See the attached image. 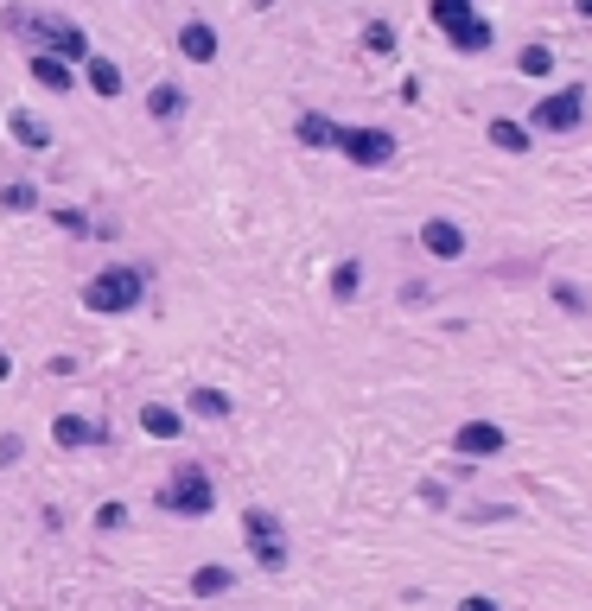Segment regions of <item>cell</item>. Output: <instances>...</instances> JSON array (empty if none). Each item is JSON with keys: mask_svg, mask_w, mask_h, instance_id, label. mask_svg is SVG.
Here are the masks:
<instances>
[{"mask_svg": "<svg viewBox=\"0 0 592 611\" xmlns=\"http://www.w3.org/2000/svg\"><path fill=\"white\" fill-rule=\"evenodd\" d=\"M7 32H13V39H26L32 51H51V58H64V64H83V58H90V39H83V26L58 20V13H20V7H13V13H7Z\"/></svg>", "mask_w": 592, "mask_h": 611, "instance_id": "6da1fadb", "label": "cell"}, {"mask_svg": "<svg viewBox=\"0 0 592 611\" xmlns=\"http://www.w3.org/2000/svg\"><path fill=\"white\" fill-rule=\"evenodd\" d=\"M141 293H147L141 268H121V261H109L102 274H90L83 306H90V312H134V306H141Z\"/></svg>", "mask_w": 592, "mask_h": 611, "instance_id": "7a4b0ae2", "label": "cell"}, {"mask_svg": "<svg viewBox=\"0 0 592 611\" xmlns=\"http://www.w3.org/2000/svg\"><path fill=\"white\" fill-rule=\"evenodd\" d=\"M160 503H166L172 516H211L217 510L211 471H204V465H172V478L160 484Z\"/></svg>", "mask_w": 592, "mask_h": 611, "instance_id": "3957f363", "label": "cell"}, {"mask_svg": "<svg viewBox=\"0 0 592 611\" xmlns=\"http://www.w3.org/2000/svg\"><path fill=\"white\" fill-rule=\"evenodd\" d=\"M242 541H249V561L255 567H268V573L287 567V529H281V516H274V510H242Z\"/></svg>", "mask_w": 592, "mask_h": 611, "instance_id": "277c9868", "label": "cell"}, {"mask_svg": "<svg viewBox=\"0 0 592 611\" xmlns=\"http://www.w3.org/2000/svg\"><path fill=\"white\" fill-rule=\"evenodd\" d=\"M433 20L446 26V39L459 51H484V45H491V26L472 13V0H433Z\"/></svg>", "mask_w": 592, "mask_h": 611, "instance_id": "5b68a950", "label": "cell"}, {"mask_svg": "<svg viewBox=\"0 0 592 611\" xmlns=\"http://www.w3.org/2000/svg\"><path fill=\"white\" fill-rule=\"evenodd\" d=\"M338 153H351L357 166H389L395 160V134H382V128H338Z\"/></svg>", "mask_w": 592, "mask_h": 611, "instance_id": "8992f818", "label": "cell"}, {"mask_svg": "<svg viewBox=\"0 0 592 611\" xmlns=\"http://www.w3.org/2000/svg\"><path fill=\"white\" fill-rule=\"evenodd\" d=\"M580 115H586L580 109V90H554L548 102H535L529 121H535V128H548V134H567V128H580Z\"/></svg>", "mask_w": 592, "mask_h": 611, "instance_id": "52a82bcc", "label": "cell"}, {"mask_svg": "<svg viewBox=\"0 0 592 611\" xmlns=\"http://www.w3.org/2000/svg\"><path fill=\"white\" fill-rule=\"evenodd\" d=\"M452 452H459V459H491V452H503V427H491V421H465L459 433H452Z\"/></svg>", "mask_w": 592, "mask_h": 611, "instance_id": "ba28073f", "label": "cell"}, {"mask_svg": "<svg viewBox=\"0 0 592 611\" xmlns=\"http://www.w3.org/2000/svg\"><path fill=\"white\" fill-rule=\"evenodd\" d=\"M421 249L433 261H459L465 255V230H459V223H446V217H427L421 223Z\"/></svg>", "mask_w": 592, "mask_h": 611, "instance_id": "9c48e42d", "label": "cell"}, {"mask_svg": "<svg viewBox=\"0 0 592 611\" xmlns=\"http://www.w3.org/2000/svg\"><path fill=\"white\" fill-rule=\"evenodd\" d=\"M32 83L51 90V96H71V90H77V64L51 58V51H32Z\"/></svg>", "mask_w": 592, "mask_h": 611, "instance_id": "30bf717a", "label": "cell"}, {"mask_svg": "<svg viewBox=\"0 0 592 611\" xmlns=\"http://www.w3.org/2000/svg\"><path fill=\"white\" fill-rule=\"evenodd\" d=\"M179 51H185L191 64H211L217 58V26L211 20H185L179 26Z\"/></svg>", "mask_w": 592, "mask_h": 611, "instance_id": "8fae6325", "label": "cell"}, {"mask_svg": "<svg viewBox=\"0 0 592 611\" xmlns=\"http://www.w3.org/2000/svg\"><path fill=\"white\" fill-rule=\"evenodd\" d=\"M141 433H147V440H179V433H185V414L166 408V401H147V408H141Z\"/></svg>", "mask_w": 592, "mask_h": 611, "instance_id": "7c38bea8", "label": "cell"}, {"mask_svg": "<svg viewBox=\"0 0 592 611\" xmlns=\"http://www.w3.org/2000/svg\"><path fill=\"white\" fill-rule=\"evenodd\" d=\"M83 83H90L96 96H121V64L102 58V51H90V58H83Z\"/></svg>", "mask_w": 592, "mask_h": 611, "instance_id": "4fadbf2b", "label": "cell"}, {"mask_svg": "<svg viewBox=\"0 0 592 611\" xmlns=\"http://www.w3.org/2000/svg\"><path fill=\"white\" fill-rule=\"evenodd\" d=\"M51 440L58 446H90V440H102V427L83 421V414H58V421H51Z\"/></svg>", "mask_w": 592, "mask_h": 611, "instance_id": "5bb4252c", "label": "cell"}, {"mask_svg": "<svg viewBox=\"0 0 592 611\" xmlns=\"http://www.w3.org/2000/svg\"><path fill=\"white\" fill-rule=\"evenodd\" d=\"M7 134H13L20 147H51V128H45L32 109H13V115H7Z\"/></svg>", "mask_w": 592, "mask_h": 611, "instance_id": "9a60e30c", "label": "cell"}, {"mask_svg": "<svg viewBox=\"0 0 592 611\" xmlns=\"http://www.w3.org/2000/svg\"><path fill=\"white\" fill-rule=\"evenodd\" d=\"M147 115H153V121H179V115H185V90H179V83H153Z\"/></svg>", "mask_w": 592, "mask_h": 611, "instance_id": "2e32d148", "label": "cell"}, {"mask_svg": "<svg viewBox=\"0 0 592 611\" xmlns=\"http://www.w3.org/2000/svg\"><path fill=\"white\" fill-rule=\"evenodd\" d=\"M185 408L198 414V421H223V414H230V395H223V389H191Z\"/></svg>", "mask_w": 592, "mask_h": 611, "instance_id": "e0dca14e", "label": "cell"}, {"mask_svg": "<svg viewBox=\"0 0 592 611\" xmlns=\"http://www.w3.org/2000/svg\"><path fill=\"white\" fill-rule=\"evenodd\" d=\"M230 586H236L230 567H198L191 573V592H198V599H217V592H230Z\"/></svg>", "mask_w": 592, "mask_h": 611, "instance_id": "ac0fdd59", "label": "cell"}, {"mask_svg": "<svg viewBox=\"0 0 592 611\" xmlns=\"http://www.w3.org/2000/svg\"><path fill=\"white\" fill-rule=\"evenodd\" d=\"M300 141H306V147H332V141H338V121H325V115H300Z\"/></svg>", "mask_w": 592, "mask_h": 611, "instance_id": "d6986e66", "label": "cell"}, {"mask_svg": "<svg viewBox=\"0 0 592 611\" xmlns=\"http://www.w3.org/2000/svg\"><path fill=\"white\" fill-rule=\"evenodd\" d=\"M0 204H7V211H32V204H39V191H32L26 179H7V185H0Z\"/></svg>", "mask_w": 592, "mask_h": 611, "instance_id": "ffe728a7", "label": "cell"}, {"mask_svg": "<svg viewBox=\"0 0 592 611\" xmlns=\"http://www.w3.org/2000/svg\"><path fill=\"white\" fill-rule=\"evenodd\" d=\"M357 287H363V268H357V261H338V268H332V293H338V300H351Z\"/></svg>", "mask_w": 592, "mask_h": 611, "instance_id": "44dd1931", "label": "cell"}, {"mask_svg": "<svg viewBox=\"0 0 592 611\" xmlns=\"http://www.w3.org/2000/svg\"><path fill=\"white\" fill-rule=\"evenodd\" d=\"M516 64H522V77H548V71H554V51H548V45H529Z\"/></svg>", "mask_w": 592, "mask_h": 611, "instance_id": "7402d4cb", "label": "cell"}, {"mask_svg": "<svg viewBox=\"0 0 592 611\" xmlns=\"http://www.w3.org/2000/svg\"><path fill=\"white\" fill-rule=\"evenodd\" d=\"M491 141H497L503 153H522V147H529V134H522L516 121H491Z\"/></svg>", "mask_w": 592, "mask_h": 611, "instance_id": "603a6c76", "label": "cell"}, {"mask_svg": "<svg viewBox=\"0 0 592 611\" xmlns=\"http://www.w3.org/2000/svg\"><path fill=\"white\" fill-rule=\"evenodd\" d=\"M363 45H370L376 58H389V51H395V26H382V20H376V26H363Z\"/></svg>", "mask_w": 592, "mask_h": 611, "instance_id": "cb8c5ba5", "label": "cell"}, {"mask_svg": "<svg viewBox=\"0 0 592 611\" xmlns=\"http://www.w3.org/2000/svg\"><path fill=\"white\" fill-rule=\"evenodd\" d=\"M26 459V446H20V433H0V465H20Z\"/></svg>", "mask_w": 592, "mask_h": 611, "instance_id": "d4e9b609", "label": "cell"}, {"mask_svg": "<svg viewBox=\"0 0 592 611\" xmlns=\"http://www.w3.org/2000/svg\"><path fill=\"white\" fill-rule=\"evenodd\" d=\"M121 516H128L121 503H102V510H96V529H121Z\"/></svg>", "mask_w": 592, "mask_h": 611, "instance_id": "484cf974", "label": "cell"}, {"mask_svg": "<svg viewBox=\"0 0 592 611\" xmlns=\"http://www.w3.org/2000/svg\"><path fill=\"white\" fill-rule=\"evenodd\" d=\"M58 223H64L71 236H83V230H90V217H83V211H58Z\"/></svg>", "mask_w": 592, "mask_h": 611, "instance_id": "4316f807", "label": "cell"}, {"mask_svg": "<svg viewBox=\"0 0 592 611\" xmlns=\"http://www.w3.org/2000/svg\"><path fill=\"white\" fill-rule=\"evenodd\" d=\"M459 611H497V599H484V592H472V599H459Z\"/></svg>", "mask_w": 592, "mask_h": 611, "instance_id": "83f0119b", "label": "cell"}, {"mask_svg": "<svg viewBox=\"0 0 592 611\" xmlns=\"http://www.w3.org/2000/svg\"><path fill=\"white\" fill-rule=\"evenodd\" d=\"M580 13H592V0H580Z\"/></svg>", "mask_w": 592, "mask_h": 611, "instance_id": "f1b7e54d", "label": "cell"}]
</instances>
